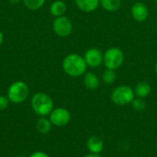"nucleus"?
<instances>
[{
    "instance_id": "obj_25",
    "label": "nucleus",
    "mask_w": 157,
    "mask_h": 157,
    "mask_svg": "<svg viewBox=\"0 0 157 157\" xmlns=\"http://www.w3.org/2000/svg\"><path fill=\"white\" fill-rule=\"evenodd\" d=\"M155 73L157 74V61L155 62Z\"/></svg>"
},
{
    "instance_id": "obj_9",
    "label": "nucleus",
    "mask_w": 157,
    "mask_h": 157,
    "mask_svg": "<svg viewBox=\"0 0 157 157\" xmlns=\"http://www.w3.org/2000/svg\"><path fill=\"white\" fill-rule=\"evenodd\" d=\"M132 17L137 22H144L149 17V8L143 2H135L131 8Z\"/></svg>"
},
{
    "instance_id": "obj_7",
    "label": "nucleus",
    "mask_w": 157,
    "mask_h": 157,
    "mask_svg": "<svg viewBox=\"0 0 157 157\" xmlns=\"http://www.w3.org/2000/svg\"><path fill=\"white\" fill-rule=\"evenodd\" d=\"M52 29L54 33L62 38H65L72 33L73 30V23L65 16L55 17L52 23Z\"/></svg>"
},
{
    "instance_id": "obj_16",
    "label": "nucleus",
    "mask_w": 157,
    "mask_h": 157,
    "mask_svg": "<svg viewBox=\"0 0 157 157\" xmlns=\"http://www.w3.org/2000/svg\"><path fill=\"white\" fill-rule=\"evenodd\" d=\"M121 0H100L101 7L108 12H116L121 7Z\"/></svg>"
},
{
    "instance_id": "obj_6",
    "label": "nucleus",
    "mask_w": 157,
    "mask_h": 157,
    "mask_svg": "<svg viewBox=\"0 0 157 157\" xmlns=\"http://www.w3.org/2000/svg\"><path fill=\"white\" fill-rule=\"evenodd\" d=\"M52 126L63 127L67 125L71 121V113L65 108H54L48 116Z\"/></svg>"
},
{
    "instance_id": "obj_20",
    "label": "nucleus",
    "mask_w": 157,
    "mask_h": 157,
    "mask_svg": "<svg viewBox=\"0 0 157 157\" xmlns=\"http://www.w3.org/2000/svg\"><path fill=\"white\" fill-rule=\"evenodd\" d=\"M9 103H10V101L8 100L6 96L0 95V111L5 110L8 107Z\"/></svg>"
},
{
    "instance_id": "obj_15",
    "label": "nucleus",
    "mask_w": 157,
    "mask_h": 157,
    "mask_svg": "<svg viewBox=\"0 0 157 157\" xmlns=\"http://www.w3.org/2000/svg\"><path fill=\"white\" fill-rule=\"evenodd\" d=\"M52 124L49 118L47 117H39L36 121V129L41 134H47L52 131Z\"/></svg>"
},
{
    "instance_id": "obj_26",
    "label": "nucleus",
    "mask_w": 157,
    "mask_h": 157,
    "mask_svg": "<svg viewBox=\"0 0 157 157\" xmlns=\"http://www.w3.org/2000/svg\"><path fill=\"white\" fill-rule=\"evenodd\" d=\"M155 28H156V30H157V22H156V25H155Z\"/></svg>"
},
{
    "instance_id": "obj_23",
    "label": "nucleus",
    "mask_w": 157,
    "mask_h": 157,
    "mask_svg": "<svg viewBox=\"0 0 157 157\" xmlns=\"http://www.w3.org/2000/svg\"><path fill=\"white\" fill-rule=\"evenodd\" d=\"M3 40H4V36H3V33L0 31V46H1L2 43H3Z\"/></svg>"
},
{
    "instance_id": "obj_18",
    "label": "nucleus",
    "mask_w": 157,
    "mask_h": 157,
    "mask_svg": "<svg viewBox=\"0 0 157 157\" xmlns=\"http://www.w3.org/2000/svg\"><path fill=\"white\" fill-rule=\"evenodd\" d=\"M24 6L30 10L40 9L45 3V0H22Z\"/></svg>"
},
{
    "instance_id": "obj_11",
    "label": "nucleus",
    "mask_w": 157,
    "mask_h": 157,
    "mask_svg": "<svg viewBox=\"0 0 157 157\" xmlns=\"http://www.w3.org/2000/svg\"><path fill=\"white\" fill-rule=\"evenodd\" d=\"M75 3L81 11L86 13L95 11L100 6V0H75Z\"/></svg>"
},
{
    "instance_id": "obj_2",
    "label": "nucleus",
    "mask_w": 157,
    "mask_h": 157,
    "mask_svg": "<svg viewBox=\"0 0 157 157\" xmlns=\"http://www.w3.org/2000/svg\"><path fill=\"white\" fill-rule=\"evenodd\" d=\"M30 106L38 117H48L54 109L52 98L46 93L38 92L30 99Z\"/></svg>"
},
{
    "instance_id": "obj_17",
    "label": "nucleus",
    "mask_w": 157,
    "mask_h": 157,
    "mask_svg": "<svg viewBox=\"0 0 157 157\" xmlns=\"http://www.w3.org/2000/svg\"><path fill=\"white\" fill-rule=\"evenodd\" d=\"M102 81L107 84V85H111L113 83H115L116 79H117V74L115 70L112 69H108L106 68V70L103 72L102 74Z\"/></svg>"
},
{
    "instance_id": "obj_24",
    "label": "nucleus",
    "mask_w": 157,
    "mask_h": 157,
    "mask_svg": "<svg viewBox=\"0 0 157 157\" xmlns=\"http://www.w3.org/2000/svg\"><path fill=\"white\" fill-rule=\"evenodd\" d=\"M10 3H12V4H17V3H19L20 1H22V0H8Z\"/></svg>"
},
{
    "instance_id": "obj_28",
    "label": "nucleus",
    "mask_w": 157,
    "mask_h": 157,
    "mask_svg": "<svg viewBox=\"0 0 157 157\" xmlns=\"http://www.w3.org/2000/svg\"><path fill=\"white\" fill-rule=\"evenodd\" d=\"M155 3H157V0H155Z\"/></svg>"
},
{
    "instance_id": "obj_14",
    "label": "nucleus",
    "mask_w": 157,
    "mask_h": 157,
    "mask_svg": "<svg viewBox=\"0 0 157 157\" xmlns=\"http://www.w3.org/2000/svg\"><path fill=\"white\" fill-rule=\"evenodd\" d=\"M66 4L63 0H55L54 2L52 3L50 6V12L55 17L63 16L66 12Z\"/></svg>"
},
{
    "instance_id": "obj_27",
    "label": "nucleus",
    "mask_w": 157,
    "mask_h": 157,
    "mask_svg": "<svg viewBox=\"0 0 157 157\" xmlns=\"http://www.w3.org/2000/svg\"><path fill=\"white\" fill-rule=\"evenodd\" d=\"M16 157H26V156H21V155H20V156H16Z\"/></svg>"
},
{
    "instance_id": "obj_13",
    "label": "nucleus",
    "mask_w": 157,
    "mask_h": 157,
    "mask_svg": "<svg viewBox=\"0 0 157 157\" xmlns=\"http://www.w3.org/2000/svg\"><path fill=\"white\" fill-rule=\"evenodd\" d=\"M134 94L137 98H147L152 91V87L150 84L146 81H140L139 83L136 84L134 87Z\"/></svg>"
},
{
    "instance_id": "obj_29",
    "label": "nucleus",
    "mask_w": 157,
    "mask_h": 157,
    "mask_svg": "<svg viewBox=\"0 0 157 157\" xmlns=\"http://www.w3.org/2000/svg\"><path fill=\"white\" fill-rule=\"evenodd\" d=\"M156 141H157V138H156Z\"/></svg>"
},
{
    "instance_id": "obj_4",
    "label": "nucleus",
    "mask_w": 157,
    "mask_h": 157,
    "mask_svg": "<svg viewBox=\"0 0 157 157\" xmlns=\"http://www.w3.org/2000/svg\"><path fill=\"white\" fill-rule=\"evenodd\" d=\"M134 98H135L134 90L131 86L126 85H122L115 87L110 94L111 101L118 106L129 105L132 102Z\"/></svg>"
},
{
    "instance_id": "obj_3",
    "label": "nucleus",
    "mask_w": 157,
    "mask_h": 157,
    "mask_svg": "<svg viewBox=\"0 0 157 157\" xmlns=\"http://www.w3.org/2000/svg\"><path fill=\"white\" fill-rule=\"evenodd\" d=\"M29 94V86L23 81H16L9 86L6 92V97L11 103L20 104L26 101Z\"/></svg>"
},
{
    "instance_id": "obj_19",
    "label": "nucleus",
    "mask_w": 157,
    "mask_h": 157,
    "mask_svg": "<svg viewBox=\"0 0 157 157\" xmlns=\"http://www.w3.org/2000/svg\"><path fill=\"white\" fill-rule=\"evenodd\" d=\"M132 106V109L136 111H142L145 109L146 107V104L144 100V98H134L132 100V102L131 103Z\"/></svg>"
},
{
    "instance_id": "obj_1",
    "label": "nucleus",
    "mask_w": 157,
    "mask_h": 157,
    "mask_svg": "<svg viewBox=\"0 0 157 157\" xmlns=\"http://www.w3.org/2000/svg\"><path fill=\"white\" fill-rule=\"evenodd\" d=\"M62 67L67 75L71 77H79L86 73L87 64L84 56L77 53H70L63 60Z\"/></svg>"
},
{
    "instance_id": "obj_12",
    "label": "nucleus",
    "mask_w": 157,
    "mask_h": 157,
    "mask_svg": "<svg viewBox=\"0 0 157 157\" xmlns=\"http://www.w3.org/2000/svg\"><path fill=\"white\" fill-rule=\"evenodd\" d=\"M83 84L88 90H96L100 86V79L95 73L87 72L84 75Z\"/></svg>"
},
{
    "instance_id": "obj_8",
    "label": "nucleus",
    "mask_w": 157,
    "mask_h": 157,
    "mask_svg": "<svg viewBox=\"0 0 157 157\" xmlns=\"http://www.w3.org/2000/svg\"><path fill=\"white\" fill-rule=\"evenodd\" d=\"M84 59L87 64V67L97 68L103 63V53L99 49L90 48L86 51Z\"/></svg>"
},
{
    "instance_id": "obj_22",
    "label": "nucleus",
    "mask_w": 157,
    "mask_h": 157,
    "mask_svg": "<svg viewBox=\"0 0 157 157\" xmlns=\"http://www.w3.org/2000/svg\"><path fill=\"white\" fill-rule=\"evenodd\" d=\"M83 157H101V156H100V155H97V154H91V153H89V154H87V155H84Z\"/></svg>"
},
{
    "instance_id": "obj_5",
    "label": "nucleus",
    "mask_w": 157,
    "mask_h": 157,
    "mask_svg": "<svg viewBox=\"0 0 157 157\" xmlns=\"http://www.w3.org/2000/svg\"><path fill=\"white\" fill-rule=\"evenodd\" d=\"M124 59L122 50L118 47H110L103 53V64L108 69L116 71L123 64Z\"/></svg>"
},
{
    "instance_id": "obj_21",
    "label": "nucleus",
    "mask_w": 157,
    "mask_h": 157,
    "mask_svg": "<svg viewBox=\"0 0 157 157\" xmlns=\"http://www.w3.org/2000/svg\"><path fill=\"white\" fill-rule=\"evenodd\" d=\"M29 157H51L48 154L42 152V151H36L34 153H32Z\"/></svg>"
},
{
    "instance_id": "obj_10",
    "label": "nucleus",
    "mask_w": 157,
    "mask_h": 157,
    "mask_svg": "<svg viewBox=\"0 0 157 157\" xmlns=\"http://www.w3.org/2000/svg\"><path fill=\"white\" fill-rule=\"evenodd\" d=\"M105 144L103 140L96 135L90 136L87 139L86 142V148L88 150L89 153L91 154H97V155H100L103 150H104Z\"/></svg>"
}]
</instances>
